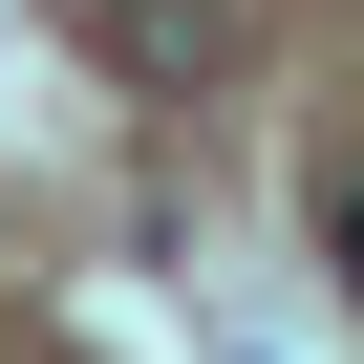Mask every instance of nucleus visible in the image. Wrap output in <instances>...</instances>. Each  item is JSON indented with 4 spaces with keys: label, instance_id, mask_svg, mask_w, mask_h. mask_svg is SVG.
<instances>
[{
    "label": "nucleus",
    "instance_id": "1",
    "mask_svg": "<svg viewBox=\"0 0 364 364\" xmlns=\"http://www.w3.org/2000/svg\"><path fill=\"white\" fill-rule=\"evenodd\" d=\"M107 43H129V65H150V86H193V65H215V43H236V0H107Z\"/></svg>",
    "mask_w": 364,
    "mask_h": 364
},
{
    "label": "nucleus",
    "instance_id": "2",
    "mask_svg": "<svg viewBox=\"0 0 364 364\" xmlns=\"http://www.w3.org/2000/svg\"><path fill=\"white\" fill-rule=\"evenodd\" d=\"M321 257H343V300H364V193H343V215H321Z\"/></svg>",
    "mask_w": 364,
    "mask_h": 364
}]
</instances>
